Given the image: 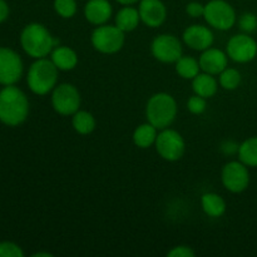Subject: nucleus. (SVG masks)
<instances>
[{"instance_id": "obj_7", "label": "nucleus", "mask_w": 257, "mask_h": 257, "mask_svg": "<svg viewBox=\"0 0 257 257\" xmlns=\"http://www.w3.org/2000/svg\"><path fill=\"white\" fill-rule=\"evenodd\" d=\"M52 107L58 114L72 117L80 109L82 97L77 87L70 83H60L52 90Z\"/></svg>"}, {"instance_id": "obj_8", "label": "nucleus", "mask_w": 257, "mask_h": 257, "mask_svg": "<svg viewBox=\"0 0 257 257\" xmlns=\"http://www.w3.org/2000/svg\"><path fill=\"white\" fill-rule=\"evenodd\" d=\"M155 148L162 160L176 162L185 155L186 143L180 132L168 127L158 132Z\"/></svg>"}, {"instance_id": "obj_10", "label": "nucleus", "mask_w": 257, "mask_h": 257, "mask_svg": "<svg viewBox=\"0 0 257 257\" xmlns=\"http://www.w3.org/2000/svg\"><path fill=\"white\" fill-rule=\"evenodd\" d=\"M226 53L235 63H250L257 57V42L251 34L240 33L230 38L226 44Z\"/></svg>"}, {"instance_id": "obj_5", "label": "nucleus", "mask_w": 257, "mask_h": 257, "mask_svg": "<svg viewBox=\"0 0 257 257\" xmlns=\"http://www.w3.org/2000/svg\"><path fill=\"white\" fill-rule=\"evenodd\" d=\"M125 33L117 25H98L90 34V43L97 52L102 54H115L123 48Z\"/></svg>"}, {"instance_id": "obj_27", "label": "nucleus", "mask_w": 257, "mask_h": 257, "mask_svg": "<svg viewBox=\"0 0 257 257\" xmlns=\"http://www.w3.org/2000/svg\"><path fill=\"white\" fill-rule=\"evenodd\" d=\"M238 28L242 30V33L251 34L257 30V15L253 13H243L238 19Z\"/></svg>"}, {"instance_id": "obj_6", "label": "nucleus", "mask_w": 257, "mask_h": 257, "mask_svg": "<svg viewBox=\"0 0 257 257\" xmlns=\"http://www.w3.org/2000/svg\"><path fill=\"white\" fill-rule=\"evenodd\" d=\"M203 19L208 27L226 32L236 24L237 15L235 8L226 0H210L205 4Z\"/></svg>"}, {"instance_id": "obj_20", "label": "nucleus", "mask_w": 257, "mask_h": 257, "mask_svg": "<svg viewBox=\"0 0 257 257\" xmlns=\"http://www.w3.org/2000/svg\"><path fill=\"white\" fill-rule=\"evenodd\" d=\"M158 130L150 122L140 124L133 132V143L138 148L147 150V148L155 146L156 140H157Z\"/></svg>"}, {"instance_id": "obj_26", "label": "nucleus", "mask_w": 257, "mask_h": 257, "mask_svg": "<svg viewBox=\"0 0 257 257\" xmlns=\"http://www.w3.org/2000/svg\"><path fill=\"white\" fill-rule=\"evenodd\" d=\"M55 13L63 19H70L77 14L78 4L77 0H54Z\"/></svg>"}, {"instance_id": "obj_28", "label": "nucleus", "mask_w": 257, "mask_h": 257, "mask_svg": "<svg viewBox=\"0 0 257 257\" xmlns=\"http://www.w3.org/2000/svg\"><path fill=\"white\" fill-rule=\"evenodd\" d=\"M0 257H24V251L18 243L12 242V241H2Z\"/></svg>"}, {"instance_id": "obj_31", "label": "nucleus", "mask_w": 257, "mask_h": 257, "mask_svg": "<svg viewBox=\"0 0 257 257\" xmlns=\"http://www.w3.org/2000/svg\"><path fill=\"white\" fill-rule=\"evenodd\" d=\"M186 13L188 17L191 18H203V13H205V4L200 2H191L186 5Z\"/></svg>"}, {"instance_id": "obj_3", "label": "nucleus", "mask_w": 257, "mask_h": 257, "mask_svg": "<svg viewBox=\"0 0 257 257\" xmlns=\"http://www.w3.org/2000/svg\"><path fill=\"white\" fill-rule=\"evenodd\" d=\"M59 69L50 60V58L35 59L27 73V83L29 89L37 95H47L58 84Z\"/></svg>"}, {"instance_id": "obj_33", "label": "nucleus", "mask_w": 257, "mask_h": 257, "mask_svg": "<svg viewBox=\"0 0 257 257\" xmlns=\"http://www.w3.org/2000/svg\"><path fill=\"white\" fill-rule=\"evenodd\" d=\"M9 13H10V9H9V5H8V3L5 2V0H0V24H2V23H4L5 20L8 19V17H9Z\"/></svg>"}, {"instance_id": "obj_17", "label": "nucleus", "mask_w": 257, "mask_h": 257, "mask_svg": "<svg viewBox=\"0 0 257 257\" xmlns=\"http://www.w3.org/2000/svg\"><path fill=\"white\" fill-rule=\"evenodd\" d=\"M50 60L59 72H69L78 65V54L72 48L58 44L50 53Z\"/></svg>"}, {"instance_id": "obj_11", "label": "nucleus", "mask_w": 257, "mask_h": 257, "mask_svg": "<svg viewBox=\"0 0 257 257\" xmlns=\"http://www.w3.org/2000/svg\"><path fill=\"white\" fill-rule=\"evenodd\" d=\"M24 64L15 50L0 47V84L14 85L22 79Z\"/></svg>"}, {"instance_id": "obj_34", "label": "nucleus", "mask_w": 257, "mask_h": 257, "mask_svg": "<svg viewBox=\"0 0 257 257\" xmlns=\"http://www.w3.org/2000/svg\"><path fill=\"white\" fill-rule=\"evenodd\" d=\"M120 5H135L140 3V0H115Z\"/></svg>"}, {"instance_id": "obj_9", "label": "nucleus", "mask_w": 257, "mask_h": 257, "mask_svg": "<svg viewBox=\"0 0 257 257\" xmlns=\"http://www.w3.org/2000/svg\"><path fill=\"white\" fill-rule=\"evenodd\" d=\"M221 182L231 193H241L250 186V171L240 160L230 161L221 171Z\"/></svg>"}, {"instance_id": "obj_18", "label": "nucleus", "mask_w": 257, "mask_h": 257, "mask_svg": "<svg viewBox=\"0 0 257 257\" xmlns=\"http://www.w3.org/2000/svg\"><path fill=\"white\" fill-rule=\"evenodd\" d=\"M140 23V12H138V8H135L133 5H123V8L118 10L114 18V24L124 33L137 29Z\"/></svg>"}, {"instance_id": "obj_13", "label": "nucleus", "mask_w": 257, "mask_h": 257, "mask_svg": "<svg viewBox=\"0 0 257 257\" xmlns=\"http://www.w3.org/2000/svg\"><path fill=\"white\" fill-rule=\"evenodd\" d=\"M182 40L188 48L197 52H203L212 47L215 42V35L210 27L202 24L190 25L182 34Z\"/></svg>"}, {"instance_id": "obj_21", "label": "nucleus", "mask_w": 257, "mask_h": 257, "mask_svg": "<svg viewBox=\"0 0 257 257\" xmlns=\"http://www.w3.org/2000/svg\"><path fill=\"white\" fill-rule=\"evenodd\" d=\"M201 206L202 210L208 217L217 218L225 215L226 212V202L220 195L213 192L203 193L201 197Z\"/></svg>"}, {"instance_id": "obj_24", "label": "nucleus", "mask_w": 257, "mask_h": 257, "mask_svg": "<svg viewBox=\"0 0 257 257\" xmlns=\"http://www.w3.org/2000/svg\"><path fill=\"white\" fill-rule=\"evenodd\" d=\"M175 69L176 73L181 78L187 80H192L196 75L202 72L200 67V62L193 57H188V55H182L175 63Z\"/></svg>"}, {"instance_id": "obj_30", "label": "nucleus", "mask_w": 257, "mask_h": 257, "mask_svg": "<svg viewBox=\"0 0 257 257\" xmlns=\"http://www.w3.org/2000/svg\"><path fill=\"white\" fill-rule=\"evenodd\" d=\"M195 251L192 247L187 245H178L175 246L172 250L167 252L168 257H195Z\"/></svg>"}, {"instance_id": "obj_35", "label": "nucleus", "mask_w": 257, "mask_h": 257, "mask_svg": "<svg viewBox=\"0 0 257 257\" xmlns=\"http://www.w3.org/2000/svg\"><path fill=\"white\" fill-rule=\"evenodd\" d=\"M42 256L52 257L53 255H52V253H49V252H37V253H34V255H33V257H42Z\"/></svg>"}, {"instance_id": "obj_19", "label": "nucleus", "mask_w": 257, "mask_h": 257, "mask_svg": "<svg viewBox=\"0 0 257 257\" xmlns=\"http://www.w3.org/2000/svg\"><path fill=\"white\" fill-rule=\"evenodd\" d=\"M218 87H220V84H218V80L216 79L215 75L208 74L206 72H201L192 79L193 93L206 98V99L212 98L217 93Z\"/></svg>"}, {"instance_id": "obj_12", "label": "nucleus", "mask_w": 257, "mask_h": 257, "mask_svg": "<svg viewBox=\"0 0 257 257\" xmlns=\"http://www.w3.org/2000/svg\"><path fill=\"white\" fill-rule=\"evenodd\" d=\"M151 52L158 62L166 64L176 63L182 57V43L173 34H160L153 39Z\"/></svg>"}, {"instance_id": "obj_25", "label": "nucleus", "mask_w": 257, "mask_h": 257, "mask_svg": "<svg viewBox=\"0 0 257 257\" xmlns=\"http://www.w3.org/2000/svg\"><path fill=\"white\" fill-rule=\"evenodd\" d=\"M242 75L236 68H226L218 74V84L225 90H235L240 87Z\"/></svg>"}, {"instance_id": "obj_2", "label": "nucleus", "mask_w": 257, "mask_h": 257, "mask_svg": "<svg viewBox=\"0 0 257 257\" xmlns=\"http://www.w3.org/2000/svg\"><path fill=\"white\" fill-rule=\"evenodd\" d=\"M19 40L25 54L33 59L47 58L58 45V40L47 27L40 23H29L25 25L20 33Z\"/></svg>"}, {"instance_id": "obj_29", "label": "nucleus", "mask_w": 257, "mask_h": 257, "mask_svg": "<svg viewBox=\"0 0 257 257\" xmlns=\"http://www.w3.org/2000/svg\"><path fill=\"white\" fill-rule=\"evenodd\" d=\"M206 108H207L206 98L201 97V95L193 94L192 97H190V99L187 100V109L190 110L192 114H202L206 110Z\"/></svg>"}, {"instance_id": "obj_32", "label": "nucleus", "mask_w": 257, "mask_h": 257, "mask_svg": "<svg viewBox=\"0 0 257 257\" xmlns=\"http://www.w3.org/2000/svg\"><path fill=\"white\" fill-rule=\"evenodd\" d=\"M238 146L237 143H235L233 141H226L221 145V151L226 155H233V153L238 152Z\"/></svg>"}, {"instance_id": "obj_14", "label": "nucleus", "mask_w": 257, "mask_h": 257, "mask_svg": "<svg viewBox=\"0 0 257 257\" xmlns=\"http://www.w3.org/2000/svg\"><path fill=\"white\" fill-rule=\"evenodd\" d=\"M141 22L150 28H158L167 19V8L162 0H140Z\"/></svg>"}, {"instance_id": "obj_16", "label": "nucleus", "mask_w": 257, "mask_h": 257, "mask_svg": "<svg viewBox=\"0 0 257 257\" xmlns=\"http://www.w3.org/2000/svg\"><path fill=\"white\" fill-rule=\"evenodd\" d=\"M113 14L109 0H88L84 5V18L92 25L107 24Z\"/></svg>"}, {"instance_id": "obj_23", "label": "nucleus", "mask_w": 257, "mask_h": 257, "mask_svg": "<svg viewBox=\"0 0 257 257\" xmlns=\"http://www.w3.org/2000/svg\"><path fill=\"white\" fill-rule=\"evenodd\" d=\"M237 156L248 168H257V136L247 138L238 146Z\"/></svg>"}, {"instance_id": "obj_15", "label": "nucleus", "mask_w": 257, "mask_h": 257, "mask_svg": "<svg viewBox=\"0 0 257 257\" xmlns=\"http://www.w3.org/2000/svg\"><path fill=\"white\" fill-rule=\"evenodd\" d=\"M228 55L223 50L217 48H208L203 50L200 55V67L202 72L208 73L212 75H218L222 70L228 67Z\"/></svg>"}, {"instance_id": "obj_1", "label": "nucleus", "mask_w": 257, "mask_h": 257, "mask_svg": "<svg viewBox=\"0 0 257 257\" xmlns=\"http://www.w3.org/2000/svg\"><path fill=\"white\" fill-rule=\"evenodd\" d=\"M29 115V100L22 89L4 85L0 90V122L8 127H18Z\"/></svg>"}, {"instance_id": "obj_4", "label": "nucleus", "mask_w": 257, "mask_h": 257, "mask_svg": "<svg viewBox=\"0 0 257 257\" xmlns=\"http://www.w3.org/2000/svg\"><path fill=\"white\" fill-rule=\"evenodd\" d=\"M177 102L171 94L160 92L153 94L146 105L147 122L155 125L158 131L168 128L177 117Z\"/></svg>"}, {"instance_id": "obj_22", "label": "nucleus", "mask_w": 257, "mask_h": 257, "mask_svg": "<svg viewBox=\"0 0 257 257\" xmlns=\"http://www.w3.org/2000/svg\"><path fill=\"white\" fill-rule=\"evenodd\" d=\"M72 125L78 135L88 136L95 130V118L88 110L79 109L72 115Z\"/></svg>"}]
</instances>
